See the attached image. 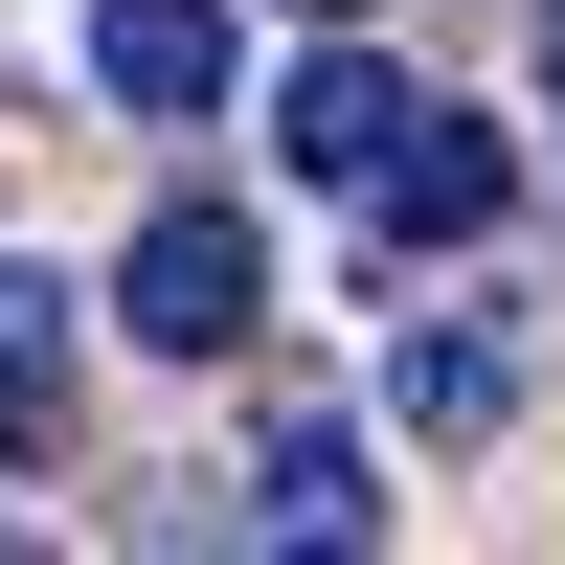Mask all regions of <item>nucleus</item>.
Wrapping results in <instances>:
<instances>
[{"label": "nucleus", "instance_id": "f257e3e1", "mask_svg": "<svg viewBox=\"0 0 565 565\" xmlns=\"http://www.w3.org/2000/svg\"><path fill=\"white\" fill-rule=\"evenodd\" d=\"M114 317H136L159 362H249V317H271V249H249L226 204H159V226H136V271H114Z\"/></svg>", "mask_w": 565, "mask_h": 565}, {"label": "nucleus", "instance_id": "f03ea898", "mask_svg": "<svg viewBox=\"0 0 565 565\" xmlns=\"http://www.w3.org/2000/svg\"><path fill=\"white\" fill-rule=\"evenodd\" d=\"M362 204H385V249H476V226L521 204V159H498L476 114H430V90H407V136L362 159Z\"/></svg>", "mask_w": 565, "mask_h": 565}, {"label": "nucleus", "instance_id": "7ed1b4c3", "mask_svg": "<svg viewBox=\"0 0 565 565\" xmlns=\"http://www.w3.org/2000/svg\"><path fill=\"white\" fill-rule=\"evenodd\" d=\"M385 136H407V68L317 23V45H295V90H271V159H295V181H362Z\"/></svg>", "mask_w": 565, "mask_h": 565}, {"label": "nucleus", "instance_id": "20e7f679", "mask_svg": "<svg viewBox=\"0 0 565 565\" xmlns=\"http://www.w3.org/2000/svg\"><path fill=\"white\" fill-rule=\"evenodd\" d=\"M90 90L114 114H226V0H90Z\"/></svg>", "mask_w": 565, "mask_h": 565}, {"label": "nucleus", "instance_id": "39448f33", "mask_svg": "<svg viewBox=\"0 0 565 565\" xmlns=\"http://www.w3.org/2000/svg\"><path fill=\"white\" fill-rule=\"evenodd\" d=\"M362 521H385V498H362V430H317V407H295V430L249 452V543H362Z\"/></svg>", "mask_w": 565, "mask_h": 565}, {"label": "nucleus", "instance_id": "423d86ee", "mask_svg": "<svg viewBox=\"0 0 565 565\" xmlns=\"http://www.w3.org/2000/svg\"><path fill=\"white\" fill-rule=\"evenodd\" d=\"M498 407H521V340H498V317H430V340H407V430H430V452H476Z\"/></svg>", "mask_w": 565, "mask_h": 565}, {"label": "nucleus", "instance_id": "0eeeda50", "mask_svg": "<svg viewBox=\"0 0 565 565\" xmlns=\"http://www.w3.org/2000/svg\"><path fill=\"white\" fill-rule=\"evenodd\" d=\"M68 430V271H0V452Z\"/></svg>", "mask_w": 565, "mask_h": 565}, {"label": "nucleus", "instance_id": "6e6552de", "mask_svg": "<svg viewBox=\"0 0 565 565\" xmlns=\"http://www.w3.org/2000/svg\"><path fill=\"white\" fill-rule=\"evenodd\" d=\"M543 90H565V0H543Z\"/></svg>", "mask_w": 565, "mask_h": 565}, {"label": "nucleus", "instance_id": "1a4fd4ad", "mask_svg": "<svg viewBox=\"0 0 565 565\" xmlns=\"http://www.w3.org/2000/svg\"><path fill=\"white\" fill-rule=\"evenodd\" d=\"M295 23H362V0H295Z\"/></svg>", "mask_w": 565, "mask_h": 565}]
</instances>
